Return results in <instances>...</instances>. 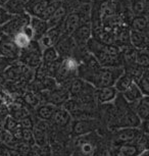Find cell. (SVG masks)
<instances>
[{"mask_svg": "<svg viewBox=\"0 0 149 156\" xmlns=\"http://www.w3.org/2000/svg\"><path fill=\"white\" fill-rule=\"evenodd\" d=\"M89 53L102 67H122L121 48L115 44H105L91 37L86 44Z\"/></svg>", "mask_w": 149, "mask_h": 156, "instance_id": "cell-1", "label": "cell"}, {"mask_svg": "<svg viewBox=\"0 0 149 156\" xmlns=\"http://www.w3.org/2000/svg\"><path fill=\"white\" fill-rule=\"evenodd\" d=\"M112 103L115 107L116 129L138 128L140 123H141V119L137 116V114L134 112V110L131 107L130 103L126 101L121 93H118V95H116Z\"/></svg>", "mask_w": 149, "mask_h": 156, "instance_id": "cell-2", "label": "cell"}, {"mask_svg": "<svg viewBox=\"0 0 149 156\" xmlns=\"http://www.w3.org/2000/svg\"><path fill=\"white\" fill-rule=\"evenodd\" d=\"M105 139L97 131L79 137H72L73 151H77L85 156H93L96 149Z\"/></svg>", "mask_w": 149, "mask_h": 156, "instance_id": "cell-3", "label": "cell"}, {"mask_svg": "<svg viewBox=\"0 0 149 156\" xmlns=\"http://www.w3.org/2000/svg\"><path fill=\"white\" fill-rule=\"evenodd\" d=\"M124 73L122 67H102L100 66L84 81L88 82L94 88L113 86L115 81Z\"/></svg>", "mask_w": 149, "mask_h": 156, "instance_id": "cell-4", "label": "cell"}, {"mask_svg": "<svg viewBox=\"0 0 149 156\" xmlns=\"http://www.w3.org/2000/svg\"><path fill=\"white\" fill-rule=\"evenodd\" d=\"M62 0H27L26 12L31 16L48 20L61 5Z\"/></svg>", "mask_w": 149, "mask_h": 156, "instance_id": "cell-5", "label": "cell"}, {"mask_svg": "<svg viewBox=\"0 0 149 156\" xmlns=\"http://www.w3.org/2000/svg\"><path fill=\"white\" fill-rule=\"evenodd\" d=\"M42 47L38 43V41L32 40L26 48L20 50L17 60L29 69H35L42 62Z\"/></svg>", "mask_w": 149, "mask_h": 156, "instance_id": "cell-6", "label": "cell"}, {"mask_svg": "<svg viewBox=\"0 0 149 156\" xmlns=\"http://www.w3.org/2000/svg\"><path fill=\"white\" fill-rule=\"evenodd\" d=\"M102 128L103 126L99 119H72L69 132L71 137H79L91 132H98Z\"/></svg>", "mask_w": 149, "mask_h": 156, "instance_id": "cell-7", "label": "cell"}, {"mask_svg": "<svg viewBox=\"0 0 149 156\" xmlns=\"http://www.w3.org/2000/svg\"><path fill=\"white\" fill-rule=\"evenodd\" d=\"M30 20L31 16L28 12H23L12 16L7 23H5L3 26H1L3 34L13 37L16 33L22 31L26 26L30 25Z\"/></svg>", "mask_w": 149, "mask_h": 156, "instance_id": "cell-8", "label": "cell"}, {"mask_svg": "<svg viewBox=\"0 0 149 156\" xmlns=\"http://www.w3.org/2000/svg\"><path fill=\"white\" fill-rule=\"evenodd\" d=\"M95 88L88 82L82 80L80 78H75L69 85L68 91L69 98H83V97L94 96Z\"/></svg>", "mask_w": 149, "mask_h": 156, "instance_id": "cell-9", "label": "cell"}, {"mask_svg": "<svg viewBox=\"0 0 149 156\" xmlns=\"http://www.w3.org/2000/svg\"><path fill=\"white\" fill-rule=\"evenodd\" d=\"M20 49L16 45L13 38L7 35H2L0 38V56L16 61L19 59Z\"/></svg>", "mask_w": 149, "mask_h": 156, "instance_id": "cell-10", "label": "cell"}, {"mask_svg": "<svg viewBox=\"0 0 149 156\" xmlns=\"http://www.w3.org/2000/svg\"><path fill=\"white\" fill-rule=\"evenodd\" d=\"M110 147V152H112V156H138L143 151L148 149L142 148L138 143L136 142V140L134 142L130 143H125L122 145L118 146H109Z\"/></svg>", "mask_w": 149, "mask_h": 156, "instance_id": "cell-11", "label": "cell"}, {"mask_svg": "<svg viewBox=\"0 0 149 156\" xmlns=\"http://www.w3.org/2000/svg\"><path fill=\"white\" fill-rule=\"evenodd\" d=\"M62 36L63 34L62 30H61V25H57L55 27L48 29V31L38 40V43L40 44L42 49L47 48V47H52L59 41Z\"/></svg>", "mask_w": 149, "mask_h": 156, "instance_id": "cell-12", "label": "cell"}, {"mask_svg": "<svg viewBox=\"0 0 149 156\" xmlns=\"http://www.w3.org/2000/svg\"><path fill=\"white\" fill-rule=\"evenodd\" d=\"M53 47L57 51L59 57L65 58V57H69L74 55V52H75L77 45H76L75 41L73 40V38L71 36H66V35H63Z\"/></svg>", "mask_w": 149, "mask_h": 156, "instance_id": "cell-13", "label": "cell"}, {"mask_svg": "<svg viewBox=\"0 0 149 156\" xmlns=\"http://www.w3.org/2000/svg\"><path fill=\"white\" fill-rule=\"evenodd\" d=\"M73 40L75 41L76 45L78 47H86L88 40L92 37L91 25L90 23H86L78 27L73 33L69 35Z\"/></svg>", "mask_w": 149, "mask_h": 156, "instance_id": "cell-14", "label": "cell"}, {"mask_svg": "<svg viewBox=\"0 0 149 156\" xmlns=\"http://www.w3.org/2000/svg\"><path fill=\"white\" fill-rule=\"evenodd\" d=\"M72 116L63 107H56L54 113L52 115L50 122L55 128L60 129H69V125L72 122Z\"/></svg>", "mask_w": 149, "mask_h": 156, "instance_id": "cell-15", "label": "cell"}, {"mask_svg": "<svg viewBox=\"0 0 149 156\" xmlns=\"http://www.w3.org/2000/svg\"><path fill=\"white\" fill-rule=\"evenodd\" d=\"M116 95H118V91L113 86L95 88L94 90V98L98 104L112 102Z\"/></svg>", "mask_w": 149, "mask_h": 156, "instance_id": "cell-16", "label": "cell"}, {"mask_svg": "<svg viewBox=\"0 0 149 156\" xmlns=\"http://www.w3.org/2000/svg\"><path fill=\"white\" fill-rule=\"evenodd\" d=\"M131 107L134 110V112L137 114L141 120L148 119L149 117V97L143 96L137 101L130 103Z\"/></svg>", "mask_w": 149, "mask_h": 156, "instance_id": "cell-17", "label": "cell"}, {"mask_svg": "<svg viewBox=\"0 0 149 156\" xmlns=\"http://www.w3.org/2000/svg\"><path fill=\"white\" fill-rule=\"evenodd\" d=\"M30 26L32 30H33V39L36 41L39 40L49 29L47 20H41L39 17H35V16H31Z\"/></svg>", "mask_w": 149, "mask_h": 156, "instance_id": "cell-18", "label": "cell"}, {"mask_svg": "<svg viewBox=\"0 0 149 156\" xmlns=\"http://www.w3.org/2000/svg\"><path fill=\"white\" fill-rule=\"evenodd\" d=\"M130 44L136 50L148 49L149 38L148 35L144 33H140L137 31L130 30Z\"/></svg>", "mask_w": 149, "mask_h": 156, "instance_id": "cell-19", "label": "cell"}, {"mask_svg": "<svg viewBox=\"0 0 149 156\" xmlns=\"http://www.w3.org/2000/svg\"><path fill=\"white\" fill-rule=\"evenodd\" d=\"M129 28L132 31H137L140 33L149 35V23L148 17L144 16H133L130 20Z\"/></svg>", "mask_w": 149, "mask_h": 156, "instance_id": "cell-20", "label": "cell"}, {"mask_svg": "<svg viewBox=\"0 0 149 156\" xmlns=\"http://www.w3.org/2000/svg\"><path fill=\"white\" fill-rule=\"evenodd\" d=\"M49 145L51 148V156H71L73 153L72 138L68 143L54 142Z\"/></svg>", "mask_w": 149, "mask_h": 156, "instance_id": "cell-21", "label": "cell"}, {"mask_svg": "<svg viewBox=\"0 0 149 156\" xmlns=\"http://www.w3.org/2000/svg\"><path fill=\"white\" fill-rule=\"evenodd\" d=\"M149 0H129L130 9L133 16H144L148 17Z\"/></svg>", "mask_w": 149, "mask_h": 156, "instance_id": "cell-22", "label": "cell"}, {"mask_svg": "<svg viewBox=\"0 0 149 156\" xmlns=\"http://www.w3.org/2000/svg\"><path fill=\"white\" fill-rule=\"evenodd\" d=\"M55 106L49 104V103H43L39 104L35 108V115L38 117V119L41 120H50L52 115L54 113Z\"/></svg>", "mask_w": 149, "mask_h": 156, "instance_id": "cell-23", "label": "cell"}, {"mask_svg": "<svg viewBox=\"0 0 149 156\" xmlns=\"http://www.w3.org/2000/svg\"><path fill=\"white\" fill-rule=\"evenodd\" d=\"M121 94L125 98L126 101H128L129 103L135 102L137 100H139L140 98H142L143 96H145V95H143L141 90L139 89L138 86H137L135 83H133L127 90L124 91V92Z\"/></svg>", "mask_w": 149, "mask_h": 156, "instance_id": "cell-24", "label": "cell"}, {"mask_svg": "<svg viewBox=\"0 0 149 156\" xmlns=\"http://www.w3.org/2000/svg\"><path fill=\"white\" fill-rule=\"evenodd\" d=\"M3 7L11 16L26 12V2L24 0H8Z\"/></svg>", "mask_w": 149, "mask_h": 156, "instance_id": "cell-25", "label": "cell"}, {"mask_svg": "<svg viewBox=\"0 0 149 156\" xmlns=\"http://www.w3.org/2000/svg\"><path fill=\"white\" fill-rule=\"evenodd\" d=\"M133 83H134L133 79L131 78L127 73L124 72L118 78V80L115 81L113 87L115 88V90L118 91V93H122L124 91L127 90Z\"/></svg>", "mask_w": 149, "mask_h": 156, "instance_id": "cell-26", "label": "cell"}, {"mask_svg": "<svg viewBox=\"0 0 149 156\" xmlns=\"http://www.w3.org/2000/svg\"><path fill=\"white\" fill-rule=\"evenodd\" d=\"M135 84L141 90L143 95H149V69H146L144 73L135 82Z\"/></svg>", "mask_w": 149, "mask_h": 156, "instance_id": "cell-27", "label": "cell"}, {"mask_svg": "<svg viewBox=\"0 0 149 156\" xmlns=\"http://www.w3.org/2000/svg\"><path fill=\"white\" fill-rule=\"evenodd\" d=\"M58 58H59V55H58L57 51L53 46L47 47V48H44L42 50V62L51 63L57 60Z\"/></svg>", "mask_w": 149, "mask_h": 156, "instance_id": "cell-28", "label": "cell"}, {"mask_svg": "<svg viewBox=\"0 0 149 156\" xmlns=\"http://www.w3.org/2000/svg\"><path fill=\"white\" fill-rule=\"evenodd\" d=\"M33 139H34V145L37 146H42L49 144L48 142V137L47 134L42 129L33 126Z\"/></svg>", "mask_w": 149, "mask_h": 156, "instance_id": "cell-29", "label": "cell"}, {"mask_svg": "<svg viewBox=\"0 0 149 156\" xmlns=\"http://www.w3.org/2000/svg\"><path fill=\"white\" fill-rule=\"evenodd\" d=\"M135 63L138 66L148 69L149 67V53L148 49L136 50V56H135Z\"/></svg>", "mask_w": 149, "mask_h": 156, "instance_id": "cell-30", "label": "cell"}, {"mask_svg": "<svg viewBox=\"0 0 149 156\" xmlns=\"http://www.w3.org/2000/svg\"><path fill=\"white\" fill-rule=\"evenodd\" d=\"M12 38H13V41H14V43H16V45L19 47L20 50L26 48V47H27L32 41L31 38L29 36H27V35H26L23 31L16 33Z\"/></svg>", "mask_w": 149, "mask_h": 156, "instance_id": "cell-31", "label": "cell"}, {"mask_svg": "<svg viewBox=\"0 0 149 156\" xmlns=\"http://www.w3.org/2000/svg\"><path fill=\"white\" fill-rule=\"evenodd\" d=\"M13 150L16 151L17 153H20V154L23 156H31L34 153L33 145L28 144L26 142H23V141H20V142L14 146Z\"/></svg>", "mask_w": 149, "mask_h": 156, "instance_id": "cell-32", "label": "cell"}, {"mask_svg": "<svg viewBox=\"0 0 149 156\" xmlns=\"http://www.w3.org/2000/svg\"><path fill=\"white\" fill-rule=\"evenodd\" d=\"M93 156H112V152H110V147L108 143L106 142V140H104L103 142L100 144V146L96 149Z\"/></svg>", "mask_w": 149, "mask_h": 156, "instance_id": "cell-33", "label": "cell"}, {"mask_svg": "<svg viewBox=\"0 0 149 156\" xmlns=\"http://www.w3.org/2000/svg\"><path fill=\"white\" fill-rule=\"evenodd\" d=\"M20 141L26 142L31 145H34L33 139V128L32 129H22L20 131Z\"/></svg>", "mask_w": 149, "mask_h": 156, "instance_id": "cell-34", "label": "cell"}, {"mask_svg": "<svg viewBox=\"0 0 149 156\" xmlns=\"http://www.w3.org/2000/svg\"><path fill=\"white\" fill-rule=\"evenodd\" d=\"M33 149L35 154L38 156H51V148L49 144H46V145H42V146L33 145Z\"/></svg>", "mask_w": 149, "mask_h": 156, "instance_id": "cell-35", "label": "cell"}, {"mask_svg": "<svg viewBox=\"0 0 149 156\" xmlns=\"http://www.w3.org/2000/svg\"><path fill=\"white\" fill-rule=\"evenodd\" d=\"M24 101L27 103L28 105L36 108L38 105H39L40 100H39V98H38L37 94H35L34 92H28L24 97Z\"/></svg>", "mask_w": 149, "mask_h": 156, "instance_id": "cell-36", "label": "cell"}, {"mask_svg": "<svg viewBox=\"0 0 149 156\" xmlns=\"http://www.w3.org/2000/svg\"><path fill=\"white\" fill-rule=\"evenodd\" d=\"M11 14L3 6H0V26H3L5 23L11 19Z\"/></svg>", "mask_w": 149, "mask_h": 156, "instance_id": "cell-37", "label": "cell"}, {"mask_svg": "<svg viewBox=\"0 0 149 156\" xmlns=\"http://www.w3.org/2000/svg\"><path fill=\"white\" fill-rule=\"evenodd\" d=\"M71 156H85L83 154H81V153H79L77 151H73V153L71 154Z\"/></svg>", "mask_w": 149, "mask_h": 156, "instance_id": "cell-38", "label": "cell"}, {"mask_svg": "<svg viewBox=\"0 0 149 156\" xmlns=\"http://www.w3.org/2000/svg\"><path fill=\"white\" fill-rule=\"evenodd\" d=\"M8 0H0V6H4L7 3Z\"/></svg>", "mask_w": 149, "mask_h": 156, "instance_id": "cell-39", "label": "cell"}, {"mask_svg": "<svg viewBox=\"0 0 149 156\" xmlns=\"http://www.w3.org/2000/svg\"><path fill=\"white\" fill-rule=\"evenodd\" d=\"M138 156H149L148 155V150H145V151H143L141 154L138 155Z\"/></svg>", "mask_w": 149, "mask_h": 156, "instance_id": "cell-40", "label": "cell"}, {"mask_svg": "<svg viewBox=\"0 0 149 156\" xmlns=\"http://www.w3.org/2000/svg\"><path fill=\"white\" fill-rule=\"evenodd\" d=\"M2 35H3V31H2V28H1V26H0V38L2 37Z\"/></svg>", "mask_w": 149, "mask_h": 156, "instance_id": "cell-41", "label": "cell"}, {"mask_svg": "<svg viewBox=\"0 0 149 156\" xmlns=\"http://www.w3.org/2000/svg\"><path fill=\"white\" fill-rule=\"evenodd\" d=\"M80 1H82V2H92L93 0H80Z\"/></svg>", "mask_w": 149, "mask_h": 156, "instance_id": "cell-42", "label": "cell"}, {"mask_svg": "<svg viewBox=\"0 0 149 156\" xmlns=\"http://www.w3.org/2000/svg\"><path fill=\"white\" fill-rule=\"evenodd\" d=\"M31 156H38V155H36V154H35V152H34V153H33V154H32Z\"/></svg>", "mask_w": 149, "mask_h": 156, "instance_id": "cell-43", "label": "cell"}, {"mask_svg": "<svg viewBox=\"0 0 149 156\" xmlns=\"http://www.w3.org/2000/svg\"><path fill=\"white\" fill-rule=\"evenodd\" d=\"M24 1H25V2H26V1H27V0H24Z\"/></svg>", "mask_w": 149, "mask_h": 156, "instance_id": "cell-44", "label": "cell"}]
</instances>
